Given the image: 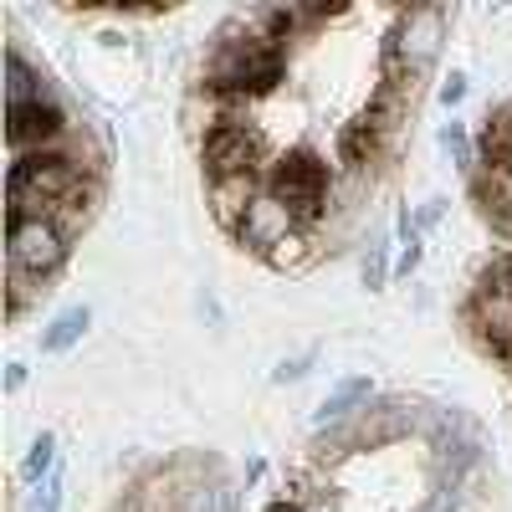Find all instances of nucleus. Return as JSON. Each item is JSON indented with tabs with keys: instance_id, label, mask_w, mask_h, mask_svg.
I'll use <instances>...</instances> for the list:
<instances>
[{
	"instance_id": "20e7f679",
	"label": "nucleus",
	"mask_w": 512,
	"mask_h": 512,
	"mask_svg": "<svg viewBox=\"0 0 512 512\" xmlns=\"http://www.w3.org/2000/svg\"><path fill=\"white\" fill-rule=\"evenodd\" d=\"M267 185H272V195L292 210L297 221H313L318 210H323V195H328V169H323L318 154L297 149V154H287V159L272 164V180Z\"/></svg>"
},
{
	"instance_id": "0eeeda50",
	"label": "nucleus",
	"mask_w": 512,
	"mask_h": 512,
	"mask_svg": "<svg viewBox=\"0 0 512 512\" xmlns=\"http://www.w3.org/2000/svg\"><path fill=\"white\" fill-rule=\"evenodd\" d=\"M62 128H67V118H62V108L52 98L47 103H16L11 108V123H6V139H11L16 154H36V144L57 139Z\"/></svg>"
},
{
	"instance_id": "2eb2a0df",
	"label": "nucleus",
	"mask_w": 512,
	"mask_h": 512,
	"mask_svg": "<svg viewBox=\"0 0 512 512\" xmlns=\"http://www.w3.org/2000/svg\"><path fill=\"white\" fill-rule=\"evenodd\" d=\"M52 461H57V441L41 431L36 446H31V456H26V466H21V477H26V482H41V477L52 472Z\"/></svg>"
},
{
	"instance_id": "f8f14e48",
	"label": "nucleus",
	"mask_w": 512,
	"mask_h": 512,
	"mask_svg": "<svg viewBox=\"0 0 512 512\" xmlns=\"http://www.w3.org/2000/svg\"><path fill=\"white\" fill-rule=\"evenodd\" d=\"M88 323H93V313H88V308H67V313H57V318H52V328L41 333V349H47V354H67V349L77 344V338L88 333Z\"/></svg>"
},
{
	"instance_id": "1a4fd4ad",
	"label": "nucleus",
	"mask_w": 512,
	"mask_h": 512,
	"mask_svg": "<svg viewBox=\"0 0 512 512\" xmlns=\"http://www.w3.org/2000/svg\"><path fill=\"white\" fill-rule=\"evenodd\" d=\"M210 205H216V221H221V226H236V231H241L246 210L256 205V180H251V175L216 180V185H210Z\"/></svg>"
},
{
	"instance_id": "f3484780",
	"label": "nucleus",
	"mask_w": 512,
	"mask_h": 512,
	"mask_svg": "<svg viewBox=\"0 0 512 512\" xmlns=\"http://www.w3.org/2000/svg\"><path fill=\"white\" fill-rule=\"evenodd\" d=\"M441 144H446V154H451L456 164H472V139H466V128H461V123H446Z\"/></svg>"
},
{
	"instance_id": "9b49d317",
	"label": "nucleus",
	"mask_w": 512,
	"mask_h": 512,
	"mask_svg": "<svg viewBox=\"0 0 512 512\" xmlns=\"http://www.w3.org/2000/svg\"><path fill=\"white\" fill-rule=\"evenodd\" d=\"M6 98H11V108L16 103H47V82H41V72L21 57V52H11L6 57Z\"/></svg>"
},
{
	"instance_id": "39448f33",
	"label": "nucleus",
	"mask_w": 512,
	"mask_h": 512,
	"mask_svg": "<svg viewBox=\"0 0 512 512\" xmlns=\"http://www.w3.org/2000/svg\"><path fill=\"white\" fill-rule=\"evenodd\" d=\"M205 169H210V185L251 175V169H256V134H251V128H236V123L210 128V139H205Z\"/></svg>"
},
{
	"instance_id": "6ab92c4d",
	"label": "nucleus",
	"mask_w": 512,
	"mask_h": 512,
	"mask_svg": "<svg viewBox=\"0 0 512 512\" xmlns=\"http://www.w3.org/2000/svg\"><path fill=\"white\" fill-rule=\"evenodd\" d=\"M200 512H236V492H231V487H216V492H205Z\"/></svg>"
},
{
	"instance_id": "7ed1b4c3",
	"label": "nucleus",
	"mask_w": 512,
	"mask_h": 512,
	"mask_svg": "<svg viewBox=\"0 0 512 512\" xmlns=\"http://www.w3.org/2000/svg\"><path fill=\"white\" fill-rule=\"evenodd\" d=\"M67 256V231L47 216H11V241H6V262L11 272H26V277H47L62 267Z\"/></svg>"
},
{
	"instance_id": "f03ea898",
	"label": "nucleus",
	"mask_w": 512,
	"mask_h": 512,
	"mask_svg": "<svg viewBox=\"0 0 512 512\" xmlns=\"http://www.w3.org/2000/svg\"><path fill=\"white\" fill-rule=\"evenodd\" d=\"M282 52L272 47V36H246V41H231V47L216 57L210 67V82L221 93H272L282 82Z\"/></svg>"
},
{
	"instance_id": "6e6552de",
	"label": "nucleus",
	"mask_w": 512,
	"mask_h": 512,
	"mask_svg": "<svg viewBox=\"0 0 512 512\" xmlns=\"http://www.w3.org/2000/svg\"><path fill=\"white\" fill-rule=\"evenodd\" d=\"M441 31H446V16H441V11H410V16H405V36H400V47L410 52V67H425V62L436 57Z\"/></svg>"
},
{
	"instance_id": "423d86ee",
	"label": "nucleus",
	"mask_w": 512,
	"mask_h": 512,
	"mask_svg": "<svg viewBox=\"0 0 512 512\" xmlns=\"http://www.w3.org/2000/svg\"><path fill=\"white\" fill-rule=\"evenodd\" d=\"M292 226H297V216H292V210L267 190V195H256V205L246 210V221H241L236 236H241L251 251H272V256H277V246H287Z\"/></svg>"
},
{
	"instance_id": "ddd939ff",
	"label": "nucleus",
	"mask_w": 512,
	"mask_h": 512,
	"mask_svg": "<svg viewBox=\"0 0 512 512\" xmlns=\"http://www.w3.org/2000/svg\"><path fill=\"white\" fill-rule=\"evenodd\" d=\"M477 313H482V323H487V338H492V344H497L502 354H512V297H502V292H482Z\"/></svg>"
},
{
	"instance_id": "dca6fc26",
	"label": "nucleus",
	"mask_w": 512,
	"mask_h": 512,
	"mask_svg": "<svg viewBox=\"0 0 512 512\" xmlns=\"http://www.w3.org/2000/svg\"><path fill=\"white\" fill-rule=\"evenodd\" d=\"M62 507V482L57 477H47L36 492H31V502H26V512H57Z\"/></svg>"
},
{
	"instance_id": "412c9836",
	"label": "nucleus",
	"mask_w": 512,
	"mask_h": 512,
	"mask_svg": "<svg viewBox=\"0 0 512 512\" xmlns=\"http://www.w3.org/2000/svg\"><path fill=\"white\" fill-rule=\"evenodd\" d=\"M303 374H308V359H287V364H277V374H272V379H277V384H287V379H303Z\"/></svg>"
},
{
	"instance_id": "a211bd4d",
	"label": "nucleus",
	"mask_w": 512,
	"mask_h": 512,
	"mask_svg": "<svg viewBox=\"0 0 512 512\" xmlns=\"http://www.w3.org/2000/svg\"><path fill=\"white\" fill-rule=\"evenodd\" d=\"M384 282V246H369L364 256V287H379Z\"/></svg>"
},
{
	"instance_id": "b1692460",
	"label": "nucleus",
	"mask_w": 512,
	"mask_h": 512,
	"mask_svg": "<svg viewBox=\"0 0 512 512\" xmlns=\"http://www.w3.org/2000/svg\"><path fill=\"white\" fill-rule=\"evenodd\" d=\"M267 512H303V507H297V502H272Z\"/></svg>"
},
{
	"instance_id": "f257e3e1",
	"label": "nucleus",
	"mask_w": 512,
	"mask_h": 512,
	"mask_svg": "<svg viewBox=\"0 0 512 512\" xmlns=\"http://www.w3.org/2000/svg\"><path fill=\"white\" fill-rule=\"evenodd\" d=\"M62 210L67 231L88 221V195H82V169L67 154H16L11 164V216H47Z\"/></svg>"
},
{
	"instance_id": "9d476101",
	"label": "nucleus",
	"mask_w": 512,
	"mask_h": 512,
	"mask_svg": "<svg viewBox=\"0 0 512 512\" xmlns=\"http://www.w3.org/2000/svg\"><path fill=\"white\" fill-rule=\"evenodd\" d=\"M374 149H379V128L359 113L354 123H344L338 128V164H349V169H364L369 159H374Z\"/></svg>"
},
{
	"instance_id": "4468645a",
	"label": "nucleus",
	"mask_w": 512,
	"mask_h": 512,
	"mask_svg": "<svg viewBox=\"0 0 512 512\" xmlns=\"http://www.w3.org/2000/svg\"><path fill=\"white\" fill-rule=\"evenodd\" d=\"M359 400H369V379H344V384H338V390L323 400V410H318V420L328 425V420H344Z\"/></svg>"
},
{
	"instance_id": "4be33fe9",
	"label": "nucleus",
	"mask_w": 512,
	"mask_h": 512,
	"mask_svg": "<svg viewBox=\"0 0 512 512\" xmlns=\"http://www.w3.org/2000/svg\"><path fill=\"white\" fill-rule=\"evenodd\" d=\"M441 98H446V103H461V98H466V77H461V72H451V77H446Z\"/></svg>"
},
{
	"instance_id": "aec40b11",
	"label": "nucleus",
	"mask_w": 512,
	"mask_h": 512,
	"mask_svg": "<svg viewBox=\"0 0 512 512\" xmlns=\"http://www.w3.org/2000/svg\"><path fill=\"white\" fill-rule=\"evenodd\" d=\"M415 267H420V241L410 236V241H405V251H400V267H395V272H400V277H410Z\"/></svg>"
},
{
	"instance_id": "5701e85b",
	"label": "nucleus",
	"mask_w": 512,
	"mask_h": 512,
	"mask_svg": "<svg viewBox=\"0 0 512 512\" xmlns=\"http://www.w3.org/2000/svg\"><path fill=\"white\" fill-rule=\"evenodd\" d=\"M21 384H26V364H11L6 369V390H21Z\"/></svg>"
}]
</instances>
